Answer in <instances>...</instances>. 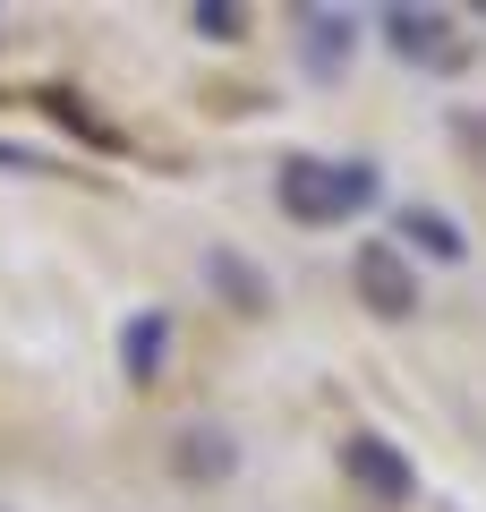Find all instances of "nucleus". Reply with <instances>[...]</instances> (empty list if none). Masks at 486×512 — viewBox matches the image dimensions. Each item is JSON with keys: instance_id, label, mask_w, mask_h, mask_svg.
<instances>
[{"instance_id": "f257e3e1", "label": "nucleus", "mask_w": 486, "mask_h": 512, "mask_svg": "<svg viewBox=\"0 0 486 512\" xmlns=\"http://www.w3.org/2000/svg\"><path fill=\"white\" fill-rule=\"evenodd\" d=\"M376 205V163H290L282 171V214L299 222H350Z\"/></svg>"}, {"instance_id": "f03ea898", "label": "nucleus", "mask_w": 486, "mask_h": 512, "mask_svg": "<svg viewBox=\"0 0 486 512\" xmlns=\"http://www.w3.org/2000/svg\"><path fill=\"white\" fill-rule=\"evenodd\" d=\"M171 470H180L188 487H222V478L239 470V436H231V427H214V419L180 427V436H171Z\"/></svg>"}, {"instance_id": "7ed1b4c3", "label": "nucleus", "mask_w": 486, "mask_h": 512, "mask_svg": "<svg viewBox=\"0 0 486 512\" xmlns=\"http://www.w3.org/2000/svg\"><path fill=\"white\" fill-rule=\"evenodd\" d=\"M359 299L376 316H418V282H410V265H401L393 239H367L359 248Z\"/></svg>"}, {"instance_id": "20e7f679", "label": "nucleus", "mask_w": 486, "mask_h": 512, "mask_svg": "<svg viewBox=\"0 0 486 512\" xmlns=\"http://www.w3.org/2000/svg\"><path fill=\"white\" fill-rule=\"evenodd\" d=\"M350 478H359L367 495H384V504H410L418 495V470L401 461V444H384V436H350Z\"/></svg>"}, {"instance_id": "39448f33", "label": "nucleus", "mask_w": 486, "mask_h": 512, "mask_svg": "<svg viewBox=\"0 0 486 512\" xmlns=\"http://www.w3.org/2000/svg\"><path fill=\"white\" fill-rule=\"evenodd\" d=\"M376 35L393 43L401 60H427V52H444L452 26H444V9H410V0H384V9H376Z\"/></svg>"}, {"instance_id": "423d86ee", "label": "nucleus", "mask_w": 486, "mask_h": 512, "mask_svg": "<svg viewBox=\"0 0 486 512\" xmlns=\"http://www.w3.org/2000/svg\"><path fill=\"white\" fill-rule=\"evenodd\" d=\"M205 282H214V299H222V308H239V316H265L273 308V282L256 274L248 256H231V248H205Z\"/></svg>"}, {"instance_id": "0eeeda50", "label": "nucleus", "mask_w": 486, "mask_h": 512, "mask_svg": "<svg viewBox=\"0 0 486 512\" xmlns=\"http://www.w3.org/2000/svg\"><path fill=\"white\" fill-rule=\"evenodd\" d=\"M162 350H171V316H162V308L128 316V333H120V359H128V376H137V384H154V376H162Z\"/></svg>"}, {"instance_id": "6e6552de", "label": "nucleus", "mask_w": 486, "mask_h": 512, "mask_svg": "<svg viewBox=\"0 0 486 512\" xmlns=\"http://www.w3.org/2000/svg\"><path fill=\"white\" fill-rule=\"evenodd\" d=\"M401 239H410L418 256H444V265H461V256H469L461 222H452V214H435V205H410V214H401Z\"/></svg>"}, {"instance_id": "1a4fd4ad", "label": "nucleus", "mask_w": 486, "mask_h": 512, "mask_svg": "<svg viewBox=\"0 0 486 512\" xmlns=\"http://www.w3.org/2000/svg\"><path fill=\"white\" fill-rule=\"evenodd\" d=\"M307 43H316V69H342L350 60V43H359V18H350V9H307Z\"/></svg>"}, {"instance_id": "9d476101", "label": "nucleus", "mask_w": 486, "mask_h": 512, "mask_svg": "<svg viewBox=\"0 0 486 512\" xmlns=\"http://www.w3.org/2000/svg\"><path fill=\"white\" fill-rule=\"evenodd\" d=\"M188 26H197L205 43H231V35H248V9H231V0H197V9H188Z\"/></svg>"}, {"instance_id": "9b49d317", "label": "nucleus", "mask_w": 486, "mask_h": 512, "mask_svg": "<svg viewBox=\"0 0 486 512\" xmlns=\"http://www.w3.org/2000/svg\"><path fill=\"white\" fill-rule=\"evenodd\" d=\"M43 111H60L77 137H103V120H86V111H77V94H43Z\"/></svg>"}, {"instance_id": "f8f14e48", "label": "nucleus", "mask_w": 486, "mask_h": 512, "mask_svg": "<svg viewBox=\"0 0 486 512\" xmlns=\"http://www.w3.org/2000/svg\"><path fill=\"white\" fill-rule=\"evenodd\" d=\"M0 171H43V154H26V146H0Z\"/></svg>"}]
</instances>
